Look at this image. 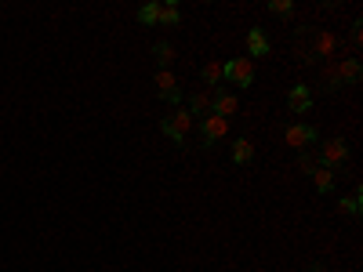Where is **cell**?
<instances>
[{
    "label": "cell",
    "mask_w": 363,
    "mask_h": 272,
    "mask_svg": "<svg viewBox=\"0 0 363 272\" xmlns=\"http://www.w3.org/2000/svg\"><path fill=\"white\" fill-rule=\"evenodd\" d=\"M338 211H345V214H353V218H356V214H360V196L341 200V203H338Z\"/></svg>",
    "instance_id": "obj_18"
},
{
    "label": "cell",
    "mask_w": 363,
    "mask_h": 272,
    "mask_svg": "<svg viewBox=\"0 0 363 272\" xmlns=\"http://www.w3.org/2000/svg\"><path fill=\"white\" fill-rule=\"evenodd\" d=\"M160 131L175 142V146H185L189 142V131H193V113H189V109H175V113H171L164 124H160Z\"/></svg>",
    "instance_id": "obj_1"
},
{
    "label": "cell",
    "mask_w": 363,
    "mask_h": 272,
    "mask_svg": "<svg viewBox=\"0 0 363 272\" xmlns=\"http://www.w3.org/2000/svg\"><path fill=\"white\" fill-rule=\"evenodd\" d=\"M335 76H338V84H360L363 69H360L356 58H341L338 66H335Z\"/></svg>",
    "instance_id": "obj_8"
},
{
    "label": "cell",
    "mask_w": 363,
    "mask_h": 272,
    "mask_svg": "<svg viewBox=\"0 0 363 272\" xmlns=\"http://www.w3.org/2000/svg\"><path fill=\"white\" fill-rule=\"evenodd\" d=\"M236 109H240V99H236V94H214V102H211L214 117L229 120V117H236Z\"/></svg>",
    "instance_id": "obj_9"
},
{
    "label": "cell",
    "mask_w": 363,
    "mask_h": 272,
    "mask_svg": "<svg viewBox=\"0 0 363 272\" xmlns=\"http://www.w3.org/2000/svg\"><path fill=\"white\" fill-rule=\"evenodd\" d=\"M287 105H291V113H309V105H312V91L305 84H294L291 94H287Z\"/></svg>",
    "instance_id": "obj_7"
},
{
    "label": "cell",
    "mask_w": 363,
    "mask_h": 272,
    "mask_svg": "<svg viewBox=\"0 0 363 272\" xmlns=\"http://www.w3.org/2000/svg\"><path fill=\"white\" fill-rule=\"evenodd\" d=\"M178 19H182V11H178V4H160V26H178Z\"/></svg>",
    "instance_id": "obj_15"
},
{
    "label": "cell",
    "mask_w": 363,
    "mask_h": 272,
    "mask_svg": "<svg viewBox=\"0 0 363 272\" xmlns=\"http://www.w3.org/2000/svg\"><path fill=\"white\" fill-rule=\"evenodd\" d=\"M251 156H255V146H251V138H236V142H233V160H236V164H247Z\"/></svg>",
    "instance_id": "obj_14"
},
{
    "label": "cell",
    "mask_w": 363,
    "mask_h": 272,
    "mask_svg": "<svg viewBox=\"0 0 363 272\" xmlns=\"http://www.w3.org/2000/svg\"><path fill=\"white\" fill-rule=\"evenodd\" d=\"M156 19H160V4H146L138 11V22L142 26H156Z\"/></svg>",
    "instance_id": "obj_16"
},
{
    "label": "cell",
    "mask_w": 363,
    "mask_h": 272,
    "mask_svg": "<svg viewBox=\"0 0 363 272\" xmlns=\"http://www.w3.org/2000/svg\"><path fill=\"white\" fill-rule=\"evenodd\" d=\"M312 185H316L320 193H330V189H335V171L316 164V167H312Z\"/></svg>",
    "instance_id": "obj_11"
},
{
    "label": "cell",
    "mask_w": 363,
    "mask_h": 272,
    "mask_svg": "<svg viewBox=\"0 0 363 272\" xmlns=\"http://www.w3.org/2000/svg\"><path fill=\"white\" fill-rule=\"evenodd\" d=\"M247 51L255 55V58L269 51V40H265V33H262V29H251V33H247Z\"/></svg>",
    "instance_id": "obj_13"
},
{
    "label": "cell",
    "mask_w": 363,
    "mask_h": 272,
    "mask_svg": "<svg viewBox=\"0 0 363 272\" xmlns=\"http://www.w3.org/2000/svg\"><path fill=\"white\" fill-rule=\"evenodd\" d=\"M269 11H273V15H291V11H294V4H291V0H273Z\"/></svg>",
    "instance_id": "obj_19"
},
{
    "label": "cell",
    "mask_w": 363,
    "mask_h": 272,
    "mask_svg": "<svg viewBox=\"0 0 363 272\" xmlns=\"http://www.w3.org/2000/svg\"><path fill=\"white\" fill-rule=\"evenodd\" d=\"M283 138H287V146H294V149H309V146H316V127H309V124H291Z\"/></svg>",
    "instance_id": "obj_4"
},
{
    "label": "cell",
    "mask_w": 363,
    "mask_h": 272,
    "mask_svg": "<svg viewBox=\"0 0 363 272\" xmlns=\"http://www.w3.org/2000/svg\"><path fill=\"white\" fill-rule=\"evenodd\" d=\"M226 76L236 87H251V80H255V62L251 58H233V62H226Z\"/></svg>",
    "instance_id": "obj_2"
},
{
    "label": "cell",
    "mask_w": 363,
    "mask_h": 272,
    "mask_svg": "<svg viewBox=\"0 0 363 272\" xmlns=\"http://www.w3.org/2000/svg\"><path fill=\"white\" fill-rule=\"evenodd\" d=\"M153 51H156V58H160V62H164V66H167V62H171V58H175V47H171L167 40H160V44H156V47H153Z\"/></svg>",
    "instance_id": "obj_17"
},
{
    "label": "cell",
    "mask_w": 363,
    "mask_h": 272,
    "mask_svg": "<svg viewBox=\"0 0 363 272\" xmlns=\"http://www.w3.org/2000/svg\"><path fill=\"white\" fill-rule=\"evenodd\" d=\"M156 87H160V99L164 102H178L182 99V94H178V80H175V73H171V69L156 73Z\"/></svg>",
    "instance_id": "obj_6"
},
{
    "label": "cell",
    "mask_w": 363,
    "mask_h": 272,
    "mask_svg": "<svg viewBox=\"0 0 363 272\" xmlns=\"http://www.w3.org/2000/svg\"><path fill=\"white\" fill-rule=\"evenodd\" d=\"M316 164H320V160H312V156H302V160H298V167L309 171V174H312V167H316Z\"/></svg>",
    "instance_id": "obj_20"
},
{
    "label": "cell",
    "mask_w": 363,
    "mask_h": 272,
    "mask_svg": "<svg viewBox=\"0 0 363 272\" xmlns=\"http://www.w3.org/2000/svg\"><path fill=\"white\" fill-rule=\"evenodd\" d=\"M203 146H214L218 138H226L229 135V120H222V117H214V113H208L203 117Z\"/></svg>",
    "instance_id": "obj_5"
},
{
    "label": "cell",
    "mask_w": 363,
    "mask_h": 272,
    "mask_svg": "<svg viewBox=\"0 0 363 272\" xmlns=\"http://www.w3.org/2000/svg\"><path fill=\"white\" fill-rule=\"evenodd\" d=\"M349 160V146H345L341 138H330V142H323V149H320V164L323 167H330L335 171L338 164H345Z\"/></svg>",
    "instance_id": "obj_3"
},
{
    "label": "cell",
    "mask_w": 363,
    "mask_h": 272,
    "mask_svg": "<svg viewBox=\"0 0 363 272\" xmlns=\"http://www.w3.org/2000/svg\"><path fill=\"white\" fill-rule=\"evenodd\" d=\"M200 76H203V84H208V87H218L226 80V66H222V62H208V66L200 69Z\"/></svg>",
    "instance_id": "obj_12"
},
{
    "label": "cell",
    "mask_w": 363,
    "mask_h": 272,
    "mask_svg": "<svg viewBox=\"0 0 363 272\" xmlns=\"http://www.w3.org/2000/svg\"><path fill=\"white\" fill-rule=\"evenodd\" d=\"M211 102H214L211 91H196L193 99H189V113H193V117H208L211 113Z\"/></svg>",
    "instance_id": "obj_10"
}]
</instances>
